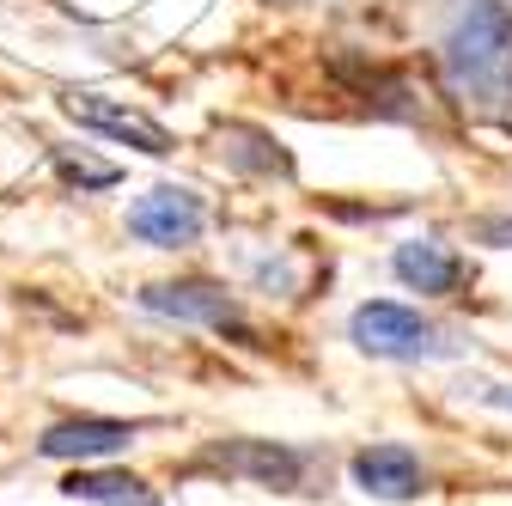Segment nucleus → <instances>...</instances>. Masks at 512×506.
Segmentation results:
<instances>
[{
  "label": "nucleus",
  "instance_id": "f257e3e1",
  "mask_svg": "<svg viewBox=\"0 0 512 506\" xmlns=\"http://www.w3.org/2000/svg\"><path fill=\"white\" fill-rule=\"evenodd\" d=\"M452 68L470 92H506L512 86V13L494 7V0H476V7L458 19L452 31Z\"/></svg>",
  "mask_w": 512,
  "mask_h": 506
},
{
  "label": "nucleus",
  "instance_id": "f03ea898",
  "mask_svg": "<svg viewBox=\"0 0 512 506\" xmlns=\"http://www.w3.org/2000/svg\"><path fill=\"white\" fill-rule=\"evenodd\" d=\"M348 330H354V342H360L366 354H384V360H427V354H445L439 330L421 318V311H409V305H391V299H372V305H360Z\"/></svg>",
  "mask_w": 512,
  "mask_h": 506
},
{
  "label": "nucleus",
  "instance_id": "7ed1b4c3",
  "mask_svg": "<svg viewBox=\"0 0 512 506\" xmlns=\"http://www.w3.org/2000/svg\"><path fill=\"white\" fill-rule=\"evenodd\" d=\"M141 305H147V311H165V318H183V324L232 330V336H244V342H250L238 299H232L226 287H214V281H159V287H147V293H141ZM250 348H256V342H250Z\"/></svg>",
  "mask_w": 512,
  "mask_h": 506
},
{
  "label": "nucleus",
  "instance_id": "20e7f679",
  "mask_svg": "<svg viewBox=\"0 0 512 506\" xmlns=\"http://www.w3.org/2000/svg\"><path fill=\"white\" fill-rule=\"evenodd\" d=\"M128 232L159 244V250L196 244L202 238V202L189 196V189H177V183H159V189H147V196L128 208Z\"/></svg>",
  "mask_w": 512,
  "mask_h": 506
},
{
  "label": "nucleus",
  "instance_id": "39448f33",
  "mask_svg": "<svg viewBox=\"0 0 512 506\" xmlns=\"http://www.w3.org/2000/svg\"><path fill=\"white\" fill-rule=\"evenodd\" d=\"M61 110H68L74 122H86V129H98V135H116V141H128V147L153 153V159L171 153V135L159 129L153 116L128 110V104H116V98H104V92H61Z\"/></svg>",
  "mask_w": 512,
  "mask_h": 506
},
{
  "label": "nucleus",
  "instance_id": "423d86ee",
  "mask_svg": "<svg viewBox=\"0 0 512 506\" xmlns=\"http://www.w3.org/2000/svg\"><path fill=\"white\" fill-rule=\"evenodd\" d=\"M128 439H135V427L128 421H104V415H86V421H61L37 439L43 458H110L122 452Z\"/></svg>",
  "mask_w": 512,
  "mask_h": 506
},
{
  "label": "nucleus",
  "instance_id": "0eeeda50",
  "mask_svg": "<svg viewBox=\"0 0 512 506\" xmlns=\"http://www.w3.org/2000/svg\"><path fill=\"white\" fill-rule=\"evenodd\" d=\"M354 482L378 500H415L421 494V464L403 446H366V452H354Z\"/></svg>",
  "mask_w": 512,
  "mask_h": 506
},
{
  "label": "nucleus",
  "instance_id": "6e6552de",
  "mask_svg": "<svg viewBox=\"0 0 512 506\" xmlns=\"http://www.w3.org/2000/svg\"><path fill=\"white\" fill-rule=\"evenodd\" d=\"M208 464L220 470H238V476H256L269 488H293L299 482V452L275 446V439H232V446H214Z\"/></svg>",
  "mask_w": 512,
  "mask_h": 506
},
{
  "label": "nucleus",
  "instance_id": "1a4fd4ad",
  "mask_svg": "<svg viewBox=\"0 0 512 506\" xmlns=\"http://www.w3.org/2000/svg\"><path fill=\"white\" fill-rule=\"evenodd\" d=\"M397 275H403L415 293H452V287L464 281V263H458L445 244L415 238V244H403V250H397Z\"/></svg>",
  "mask_w": 512,
  "mask_h": 506
},
{
  "label": "nucleus",
  "instance_id": "9d476101",
  "mask_svg": "<svg viewBox=\"0 0 512 506\" xmlns=\"http://www.w3.org/2000/svg\"><path fill=\"white\" fill-rule=\"evenodd\" d=\"M220 153H226L232 165H244V171H269V177H287V171H293V159L281 153V141L263 135V129H244V122L220 129Z\"/></svg>",
  "mask_w": 512,
  "mask_h": 506
},
{
  "label": "nucleus",
  "instance_id": "9b49d317",
  "mask_svg": "<svg viewBox=\"0 0 512 506\" xmlns=\"http://www.w3.org/2000/svg\"><path fill=\"white\" fill-rule=\"evenodd\" d=\"M141 482L135 476H116V470H74L68 482H61V494H74V500H122V494H135Z\"/></svg>",
  "mask_w": 512,
  "mask_h": 506
},
{
  "label": "nucleus",
  "instance_id": "f8f14e48",
  "mask_svg": "<svg viewBox=\"0 0 512 506\" xmlns=\"http://www.w3.org/2000/svg\"><path fill=\"white\" fill-rule=\"evenodd\" d=\"M55 165H61V177H74V183H92V189L116 183V165H98V159H86V153H68V147L55 153Z\"/></svg>",
  "mask_w": 512,
  "mask_h": 506
},
{
  "label": "nucleus",
  "instance_id": "ddd939ff",
  "mask_svg": "<svg viewBox=\"0 0 512 506\" xmlns=\"http://www.w3.org/2000/svg\"><path fill=\"white\" fill-rule=\"evenodd\" d=\"M110 506H159V500H153V494H141V488H135V494H122V500H110Z\"/></svg>",
  "mask_w": 512,
  "mask_h": 506
}]
</instances>
